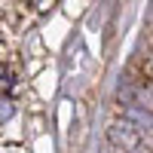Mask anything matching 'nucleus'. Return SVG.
I'll return each mask as SVG.
<instances>
[{"label": "nucleus", "instance_id": "nucleus-1", "mask_svg": "<svg viewBox=\"0 0 153 153\" xmlns=\"http://www.w3.org/2000/svg\"><path fill=\"white\" fill-rule=\"evenodd\" d=\"M107 138L117 147V153H150V132L135 126L132 120L113 123L107 129Z\"/></svg>", "mask_w": 153, "mask_h": 153}, {"label": "nucleus", "instance_id": "nucleus-2", "mask_svg": "<svg viewBox=\"0 0 153 153\" xmlns=\"http://www.w3.org/2000/svg\"><path fill=\"white\" fill-rule=\"evenodd\" d=\"M19 117V107H16V101H12L9 95H0V129H6V126Z\"/></svg>", "mask_w": 153, "mask_h": 153}]
</instances>
